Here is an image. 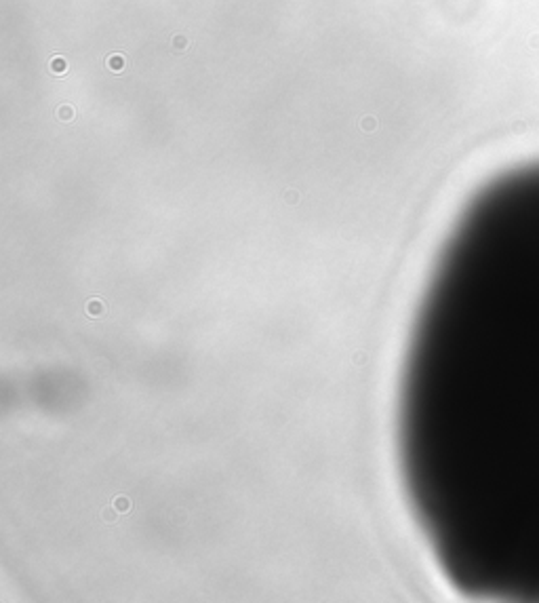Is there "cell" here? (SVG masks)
Masks as SVG:
<instances>
[{
	"label": "cell",
	"mask_w": 539,
	"mask_h": 603,
	"mask_svg": "<svg viewBox=\"0 0 539 603\" xmlns=\"http://www.w3.org/2000/svg\"><path fill=\"white\" fill-rule=\"evenodd\" d=\"M171 44L175 46V51H184V49H188V38L186 36H175Z\"/></svg>",
	"instance_id": "3957f363"
},
{
	"label": "cell",
	"mask_w": 539,
	"mask_h": 603,
	"mask_svg": "<svg viewBox=\"0 0 539 603\" xmlns=\"http://www.w3.org/2000/svg\"><path fill=\"white\" fill-rule=\"evenodd\" d=\"M74 116V110L70 108V106H63V108H59V119L61 121H70Z\"/></svg>",
	"instance_id": "277c9868"
},
{
	"label": "cell",
	"mask_w": 539,
	"mask_h": 603,
	"mask_svg": "<svg viewBox=\"0 0 539 603\" xmlns=\"http://www.w3.org/2000/svg\"><path fill=\"white\" fill-rule=\"evenodd\" d=\"M106 64H108V70H110V72L118 74V72H122V70L126 68V59H124L122 53H112V55H110V57L106 59Z\"/></svg>",
	"instance_id": "6da1fadb"
},
{
	"label": "cell",
	"mask_w": 539,
	"mask_h": 603,
	"mask_svg": "<svg viewBox=\"0 0 539 603\" xmlns=\"http://www.w3.org/2000/svg\"><path fill=\"white\" fill-rule=\"evenodd\" d=\"M51 72H55V74H63V72H68V61L63 59V57H59V55H55V57H51Z\"/></svg>",
	"instance_id": "7a4b0ae2"
}]
</instances>
